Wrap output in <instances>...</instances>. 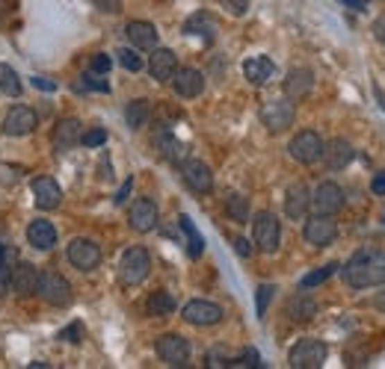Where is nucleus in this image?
Listing matches in <instances>:
<instances>
[{
  "label": "nucleus",
  "mask_w": 385,
  "mask_h": 369,
  "mask_svg": "<svg viewBox=\"0 0 385 369\" xmlns=\"http://www.w3.org/2000/svg\"><path fill=\"white\" fill-rule=\"evenodd\" d=\"M341 269L347 287L353 289H370L385 284V251L382 249H359Z\"/></svg>",
  "instance_id": "nucleus-1"
},
{
  "label": "nucleus",
  "mask_w": 385,
  "mask_h": 369,
  "mask_svg": "<svg viewBox=\"0 0 385 369\" xmlns=\"http://www.w3.org/2000/svg\"><path fill=\"white\" fill-rule=\"evenodd\" d=\"M36 293L48 301L53 307H69L71 298H74V289L69 284V278L60 275L57 269H42L39 272V287Z\"/></svg>",
  "instance_id": "nucleus-2"
},
{
  "label": "nucleus",
  "mask_w": 385,
  "mask_h": 369,
  "mask_svg": "<svg viewBox=\"0 0 385 369\" xmlns=\"http://www.w3.org/2000/svg\"><path fill=\"white\" fill-rule=\"evenodd\" d=\"M130 189H134V177H125V183L119 186V192L113 195V204H125L128 195H130Z\"/></svg>",
  "instance_id": "nucleus-45"
},
{
  "label": "nucleus",
  "mask_w": 385,
  "mask_h": 369,
  "mask_svg": "<svg viewBox=\"0 0 385 369\" xmlns=\"http://www.w3.org/2000/svg\"><path fill=\"white\" fill-rule=\"evenodd\" d=\"M353 156H356V151H353V145H350L347 139H329V142H323V156H320V160L326 163L329 172L347 169V165L353 163Z\"/></svg>",
  "instance_id": "nucleus-17"
},
{
  "label": "nucleus",
  "mask_w": 385,
  "mask_h": 369,
  "mask_svg": "<svg viewBox=\"0 0 385 369\" xmlns=\"http://www.w3.org/2000/svg\"><path fill=\"white\" fill-rule=\"evenodd\" d=\"M326 354H329V349H326L323 340H317V337H302V340L291 349L288 363H291L293 369H320L323 361H326Z\"/></svg>",
  "instance_id": "nucleus-6"
},
{
  "label": "nucleus",
  "mask_w": 385,
  "mask_h": 369,
  "mask_svg": "<svg viewBox=\"0 0 385 369\" xmlns=\"http://www.w3.org/2000/svg\"><path fill=\"white\" fill-rule=\"evenodd\" d=\"M3 260H6V249L0 245V272H3Z\"/></svg>",
  "instance_id": "nucleus-52"
},
{
  "label": "nucleus",
  "mask_w": 385,
  "mask_h": 369,
  "mask_svg": "<svg viewBox=\"0 0 385 369\" xmlns=\"http://www.w3.org/2000/svg\"><path fill=\"white\" fill-rule=\"evenodd\" d=\"M36 125H39V116L30 107H15L3 118V133H9V136H27V133L36 130Z\"/></svg>",
  "instance_id": "nucleus-18"
},
{
  "label": "nucleus",
  "mask_w": 385,
  "mask_h": 369,
  "mask_svg": "<svg viewBox=\"0 0 385 369\" xmlns=\"http://www.w3.org/2000/svg\"><path fill=\"white\" fill-rule=\"evenodd\" d=\"M314 89V74L308 69H291L288 77H284V95L291 100H300Z\"/></svg>",
  "instance_id": "nucleus-27"
},
{
  "label": "nucleus",
  "mask_w": 385,
  "mask_h": 369,
  "mask_svg": "<svg viewBox=\"0 0 385 369\" xmlns=\"http://www.w3.org/2000/svg\"><path fill=\"white\" fill-rule=\"evenodd\" d=\"M184 33L187 36H202V39H214L216 33V21L211 18V12H193L184 21Z\"/></svg>",
  "instance_id": "nucleus-29"
},
{
  "label": "nucleus",
  "mask_w": 385,
  "mask_h": 369,
  "mask_svg": "<svg viewBox=\"0 0 385 369\" xmlns=\"http://www.w3.org/2000/svg\"><path fill=\"white\" fill-rule=\"evenodd\" d=\"M288 316L293 322H308V319H314L317 316V301L311 296H305V293H296L291 296L288 301Z\"/></svg>",
  "instance_id": "nucleus-28"
},
{
  "label": "nucleus",
  "mask_w": 385,
  "mask_h": 369,
  "mask_svg": "<svg viewBox=\"0 0 385 369\" xmlns=\"http://www.w3.org/2000/svg\"><path fill=\"white\" fill-rule=\"evenodd\" d=\"M181 319L190 322V325L207 328V325H216V322H223V307L214 305V301H205V298H193V301H187V305H184Z\"/></svg>",
  "instance_id": "nucleus-9"
},
{
  "label": "nucleus",
  "mask_w": 385,
  "mask_h": 369,
  "mask_svg": "<svg viewBox=\"0 0 385 369\" xmlns=\"http://www.w3.org/2000/svg\"><path fill=\"white\" fill-rule=\"evenodd\" d=\"M231 15H246V9H249V0H219Z\"/></svg>",
  "instance_id": "nucleus-43"
},
{
  "label": "nucleus",
  "mask_w": 385,
  "mask_h": 369,
  "mask_svg": "<svg viewBox=\"0 0 385 369\" xmlns=\"http://www.w3.org/2000/svg\"><path fill=\"white\" fill-rule=\"evenodd\" d=\"M80 136H83V125L74 116H69V118L57 121L51 142H53V148H57V151H71L74 145H80Z\"/></svg>",
  "instance_id": "nucleus-19"
},
{
  "label": "nucleus",
  "mask_w": 385,
  "mask_h": 369,
  "mask_svg": "<svg viewBox=\"0 0 385 369\" xmlns=\"http://www.w3.org/2000/svg\"><path fill=\"white\" fill-rule=\"evenodd\" d=\"M338 272V263H326V266H320V269H314V272H308L302 281H300V287L302 289H311V287H320L323 281H329Z\"/></svg>",
  "instance_id": "nucleus-35"
},
{
  "label": "nucleus",
  "mask_w": 385,
  "mask_h": 369,
  "mask_svg": "<svg viewBox=\"0 0 385 369\" xmlns=\"http://www.w3.org/2000/svg\"><path fill=\"white\" fill-rule=\"evenodd\" d=\"M119 57V62H122V69H128V71H142V57L137 51H130V48H122L116 53Z\"/></svg>",
  "instance_id": "nucleus-37"
},
{
  "label": "nucleus",
  "mask_w": 385,
  "mask_h": 369,
  "mask_svg": "<svg viewBox=\"0 0 385 369\" xmlns=\"http://www.w3.org/2000/svg\"><path fill=\"white\" fill-rule=\"evenodd\" d=\"M30 189H33V201H36L39 210H57V207L62 204V189H60V183L53 181V177H48V174L36 177V181L30 183Z\"/></svg>",
  "instance_id": "nucleus-16"
},
{
  "label": "nucleus",
  "mask_w": 385,
  "mask_h": 369,
  "mask_svg": "<svg viewBox=\"0 0 385 369\" xmlns=\"http://www.w3.org/2000/svg\"><path fill=\"white\" fill-rule=\"evenodd\" d=\"M154 349H157V354L169 366H187V361H190V343H187L181 334H163V337H157V343H154Z\"/></svg>",
  "instance_id": "nucleus-12"
},
{
  "label": "nucleus",
  "mask_w": 385,
  "mask_h": 369,
  "mask_svg": "<svg viewBox=\"0 0 385 369\" xmlns=\"http://www.w3.org/2000/svg\"><path fill=\"white\" fill-rule=\"evenodd\" d=\"M148 71L154 80H160V83H169L172 80V74L178 71V57L169 51V48H154L151 53V60H148Z\"/></svg>",
  "instance_id": "nucleus-22"
},
{
  "label": "nucleus",
  "mask_w": 385,
  "mask_h": 369,
  "mask_svg": "<svg viewBox=\"0 0 385 369\" xmlns=\"http://www.w3.org/2000/svg\"><path fill=\"white\" fill-rule=\"evenodd\" d=\"M373 36L385 44V15H379L377 21H373Z\"/></svg>",
  "instance_id": "nucleus-49"
},
{
  "label": "nucleus",
  "mask_w": 385,
  "mask_h": 369,
  "mask_svg": "<svg viewBox=\"0 0 385 369\" xmlns=\"http://www.w3.org/2000/svg\"><path fill=\"white\" fill-rule=\"evenodd\" d=\"M148 116H151V104H148L146 98L128 100V107H125V121H128V127H130V130H139V127H146Z\"/></svg>",
  "instance_id": "nucleus-30"
},
{
  "label": "nucleus",
  "mask_w": 385,
  "mask_h": 369,
  "mask_svg": "<svg viewBox=\"0 0 385 369\" xmlns=\"http://www.w3.org/2000/svg\"><path fill=\"white\" fill-rule=\"evenodd\" d=\"M80 142L86 145V148H98V145H104L107 142V130L104 127H95V130H86L83 136H80Z\"/></svg>",
  "instance_id": "nucleus-38"
},
{
  "label": "nucleus",
  "mask_w": 385,
  "mask_h": 369,
  "mask_svg": "<svg viewBox=\"0 0 385 369\" xmlns=\"http://www.w3.org/2000/svg\"><path fill=\"white\" fill-rule=\"evenodd\" d=\"M33 86L42 89V92H57V83L48 80V77H33Z\"/></svg>",
  "instance_id": "nucleus-47"
},
{
  "label": "nucleus",
  "mask_w": 385,
  "mask_h": 369,
  "mask_svg": "<svg viewBox=\"0 0 385 369\" xmlns=\"http://www.w3.org/2000/svg\"><path fill=\"white\" fill-rule=\"evenodd\" d=\"M370 192H373V195H385V172H377V174H373Z\"/></svg>",
  "instance_id": "nucleus-46"
},
{
  "label": "nucleus",
  "mask_w": 385,
  "mask_h": 369,
  "mask_svg": "<svg viewBox=\"0 0 385 369\" xmlns=\"http://www.w3.org/2000/svg\"><path fill=\"white\" fill-rule=\"evenodd\" d=\"M151 148L157 151L163 160H169V163H175V165H181L184 160H187V148H184V142H178L175 139V133L169 130V127H157L154 130V136H151Z\"/></svg>",
  "instance_id": "nucleus-14"
},
{
  "label": "nucleus",
  "mask_w": 385,
  "mask_h": 369,
  "mask_svg": "<svg viewBox=\"0 0 385 369\" xmlns=\"http://www.w3.org/2000/svg\"><path fill=\"white\" fill-rule=\"evenodd\" d=\"M60 340H65V343H80L83 340V325L80 322H71L65 331H60Z\"/></svg>",
  "instance_id": "nucleus-41"
},
{
  "label": "nucleus",
  "mask_w": 385,
  "mask_h": 369,
  "mask_svg": "<svg viewBox=\"0 0 385 369\" xmlns=\"http://www.w3.org/2000/svg\"><path fill=\"white\" fill-rule=\"evenodd\" d=\"M146 310H148V316H169V313L175 310L172 293H166V289H157V293H151Z\"/></svg>",
  "instance_id": "nucleus-32"
},
{
  "label": "nucleus",
  "mask_w": 385,
  "mask_h": 369,
  "mask_svg": "<svg viewBox=\"0 0 385 369\" xmlns=\"http://www.w3.org/2000/svg\"><path fill=\"white\" fill-rule=\"evenodd\" d=\"M178 225H181L184 237H187V245H190V257H193V260H199L202 251H205V240H202V233L196 231V222L190 216H178Z\"/></svg>",
  "instance_id": "nucleus-31"
},
{
  "label": "nucleus",
  "mask_w": 385,
  "mask_h": 369,
  "mask_svg": "<svg viewBox=\"0 0 385 369\" xmlns=\"http://www.w3.org/2000/svg\"><path fill=\"white\" fill-rule=\"evenodd\" d=\"M273 74H276V62L270 57H249L243 62V77L252 83V86H264L273 80Z\"/></svg>",
  "instance_id": "nucleus-26"
},
{
  "label": "nucleus",
  "mask_w": 385,
  "mask_h": 369,
  "mask_svg": "<svg viewBox=\"0 0 385 369\" xmlns=\"http://www.w3.org/2000/svg\"><path fill=\"white\" fill-rule=\"evenodd\" d=\"M77 89H95V92H110V83L98 80L95 74H86V77H83V86H77Z\"/></svg>",
  "instance_id": "nucleus-42"
},
{
  "label": "nucleus",
  "mask_w": 385,
  "mask_h": 369,
  "mask_svg": "<svg viewBox=\"0 0 385 369\" xmlns=\"http://www.w3.org/2000/svg\"><path fill=\"white\" fill-rule=\"evenodd\" d=\"M27 242L36 251H51L57 245V228L48 219H33L27 225Z\"/></svg>",
  "instance_id": "nucleus-23"
},
{
  "label": "nucleus",
  "mask_w": 385,
  "mask_h": 369,
  "mask_svg": "<svg viewBox=\"0 0 385 369\" xmlns=\"http://www.w3.org/2000/svg\"><path fill=\"white\" fill-rule=\"evenodd\" d=\"M228 366H261V357L255 349H246L240 357H234V361H228Z\"/></svg>",
  "instance_id": "nucleus-40"
},
{
  "label": "nucleus",
  "mask_w": 385,
  "mask_h": 369,
  "mask_svg": "<svg viewBox=\"0 0 385 369\" xmlns=\"http://www.w3.org/2000/svg\"><path fill=\"white\" fill-rule=\"evenodd\" d=\"M151 272V257L148 251L142 249V245H134V249H128L122 254V260H119V281L125 287H137L148 278Z\"/></svg>",
  "instance_id": "nucleus-3"
},
{
  "label": "nucleus",
  "mask_w": 385,
  "mask_h": 369,
  "mask_svg": "<svg viewBox=\"0 0 385 369\" xmlns=\"http://www.w3.org/2000/svg\"><path fill=\"white\" fill-rule=\"evenodd\" d=\"M21 77L18 71L12 69V65H6V62H0V92L9 95V98H18L21 95Z\"/></svg>",
  "instance_id": "nucleus-33"
},
{
  "label": "nucleus",
  "mask_w": 385,
  "mask_h": 369,
  "mask_svg": "<svg viewBox=\"0 0 385 369\" xmlns=\"http://www.w3.org/2000/svg\"><path fill=\"white\" fill-rule=\"evenodd\" d=\"M308 207H311V189L305 183H291L284 192V213L288 219H305Z\"/></svg>",
  "instance_id": "nucleus-21"
},
{
  "label": "nucleus",
  "mask_w": 385,
  "mask_h": 369,
  "mask_svg": "<svg viewBox=\"0 0 385 369\" xmlns=\"http://www.w3.org/2000/svg\"><path fill=\"white\" fill-rule=\"evenodd\" d=\"M172 89H175V95L178 98H199L205 92V77L202 71H196V69H178L172 74Z\"/></svg>",
  "instance_id": "nucleus-20"
},
{
  "label": "nucleus",
  "mask_w": 385,
  "mask_h": 369,
  "mask_svg": "<svg viewBox=\"0 0 385 369\" xmlns=\"http://www.w3.org/2000/svg\"><path fill=\"white\" fill-rule=\"evenodd\" d=\"M344 6H353V9H359V12H365L368 9V0H341Z\"/></svg>",
  "instance_id": "nucleus-51"
},
{
  "label": "nucleus",
  "mask_w": 385,
  "mask_h": 369,
  "mask_svg": "<svg viewBox=\"0 0 385 369\" xmlns=\"http://www.w3.org/2000/svg\"><path fill=\"white\" fill-rule=\"evenodd\" d=\"M288 151H291V156L296 163L311 165V163H317L323 156V139H320V133H317V130H300L291 139Z\"/></svg>",
  "instance_id": "nucleus-7"
},
{
  "label": "nucleus",
  "mask_w": 385,
  "mask_h": 369,
  "mask_svg": "<svg viewBox=\"0 0 385 369\" xmlns=\"http://www.w3.org/2000/svg\"><path fill=\"white\" fill-rule=\"evenodd\" d=\"M110 69H113V60H110L107 53H95V57L89 60V71L92 74H107Z\"/></svg>",
  "instance_id": "nucleus-39"
},
{
  "label": "nucleus",
  "mask_w": 385,
  "mask_h": 369,
  "mask_svg": "<svg viewBox=\"0 0 385 369\" xmlns=\"http://www.w3.org/2000/svg\"><path fill=\"white\" fill-rule=\"evenodd\" d=\"M92 3L101 9V12H110V15L122 12V0H92Z\"/></svg>",
  "instance_id": "nucleus-44"
},
{
  "label": "nucleus",
  "mask_w": 385,
  "mask_h": 369,
  "mask_svg": "<svg viewBox=\"0 0 385 369\" xmlns=\"http://www.w3.org/2000/svg\"><path fill=\"white\" fill-rule=\"evenodd\" d=\"M302 237L308 245H314V249H326V245H332L335 237H338V225H335V219L332 216H323V213H317L305 222V228H302Z\"/></svg>",
  "instance_id": "nucleus-8"
},
{
  "label": "nucleus",
  "mask_w": 385,
  "mask_h": 369,
  "mask_svg": "<svg viewBox=\"0 0 385 369\" xmlns=\"http://www.w3.org/2000/svg\"><path fill=\"white\" fill-rule=\"evenodd\" d=\"M181 177H184V183L193 189V192H199V195H207L214 189V174H211V165L202 163V160H187L181 163Z\"/></svg>",
  "instance_id": "nucleus-10"
},
{
  "label": "nucleus",
  "mask_w": 385,
  "mask_h": 369,
  "mask_svg": "<svg viewBox=\"0 0 385 369\" xmlns=\"http://www.w3.org/2000/svg\"><path fill=\"white\" fill-rule=\"evenodd\" d=\"M225 213L234 219V222H249V198L246 195H240V192H231L228 198H225Z\"/></svg>",
  "instance_id": "nucleus-34"
},
{
  "label": "nucleus",
  "mask_w": 385,
  "mask_h": 369,
  "mask_svg": "<svg viewBox=\"0 0 385 369\" xmlns=\"http://www.w3.org/2000/svg\"><path fill=\"white\" fill-rule=\"evenodd\" d=\"M39 272L36 266H30V263H18V269H12V281H9V287H12V293L15 296H33L36 293V287H39Z\"/></svg>",
  "instance_id": "nucleus-25"
},
{
  "label": "nucleus",
  "mask_w": 385,
  "mask_h": 369,
  "mask_svg": "<svg viewBox=\"0 0 385 369\" xmlns=\"http://www.w3.org/2000/svg\"><path fill=\"white\" fill-rule=\"evenodd\" d=\"M128 225L137 233H148L157 228V204L151 198H137L128 210Z\"/></svg>",
  "instance_id": "nucleus-15"
},
{
  "label": "nucleus",
  "mask_w": 385,
  "mask_h": 369,
  "mask_svg": "<svg viewBox=\"0 0 385 369\" xmlns=\"http://www.w3.org/2000/svg\"><path fill=\"white\" fill-rule=\"evenodd\" d=\"M293 118H296V107H293V100L288 95H284V98H273V100H264L261 121H264V127H267L270 133L288 130L293 125Z\"/></svg>",
  "instance_id": "nucleus-5"
},
{
  "label": "nucleus",
  "mask_w": 385,
  "mask_h": 369,
  "mask_svg": "<svg viewBox=\"0 0 385 369\" xmlns=\"http://www.w3.org/2000/svg\"><path fill=\"white\" fill-rule=\"evenodd\" d=\"M125 36L137 51H154L157 48V27L148 24V21H130V24L125 27Z\"/></svg>",
  "instance_id": "nucleus-24"
},
{
  "label": "nucleus",
  "mask_w": 385,
  "mask_h": 369,
  "mask_svg": "<svg viewBox=\"0 0 385 369\" xmlns=\"http://www.w3.org/2000/svg\"><path fill=\"white\" fill-rule=\"evenodd\" d=\"M69 263L77 266L80 272H92L95 266L101 263V249H98V242L83 240V237L71 240V245H69Z\"/></svg>",
  "instance_id": "nucleus-13"
},
{
  "label": "nucleus",
  "mask_w": 385,
  "mask_h": 369,
  "mask_svg": "<svg viewBox=\"0 0 385 369\" xmlns=\"http://www.w3.org/2000/svg\"><path fill=\"white\" fill-rule=\"evenodd\" d=\"M273 296H276V287H273V284H261V287H258V296H255V310H258V319H264V313H267Z\"/></svg>",
  "instance_id": "nucleus-36"
},
{
  "label": "nucleus",
  "mask_w": 385,
  "mask_h": 369,
  "mask_svg": "<svg viewBox=\"0 0 385 369\" xmlns=\"http://www.w3.org/2000/svg\"><path fill=\"white\" fill-rule=\"evenodd\" d=\"M15 12V0H0V21Z\"/></svg>",
  "instance_id": "nucleus-50"
},
{
  "label": "nucleus",
  "mask_w": 385,
  "mask_h": 369,
  "mask_svg": "<svg viewBox=\"0 0 385 369\" xmlns=\"http://www.w3.org/2000/svg\"><path fill=\"white\" fill-rule=\"evenodd\" d=\"M252 242L258 245L264 254H276L279 251V242H282V225L279 219L270 213V210H261L252 219Z\"/></svg>",
  "instance_id": "nucleus-4"
},
{
  "label": "nucleus",
  "mask_w": 385,
  "mask_h": 369,
  "mask_svg": "<svg viewBox=\"0 0 385 369\" xmlns=\"http://www.w3.org/2000/svg\"><path fill=\"white\" fill-rule=\"evenodd\" d=\"M234 251H237L240 257H252V245H249V240L234 237Z\"/></svg>",
  "instance_id": "nucleus-48"
},
{
  "label": "nucleus",
  "mask_w": 385,
  "mask_h": 369,
  "mask_svg": "<svg viewBox=\"0 0 385 369\" xmlns=\"http://www.w3.org/2000/svg\"><path fill=\"white\" fill-rule=\"evenodd\" d=\"M311 207L314 213H323V216H335L341 207H344V189L332 181H323L320 186L311 192Z\"/></svg>",
  "instance_id": "nucleus-11"
}]
</instances>
